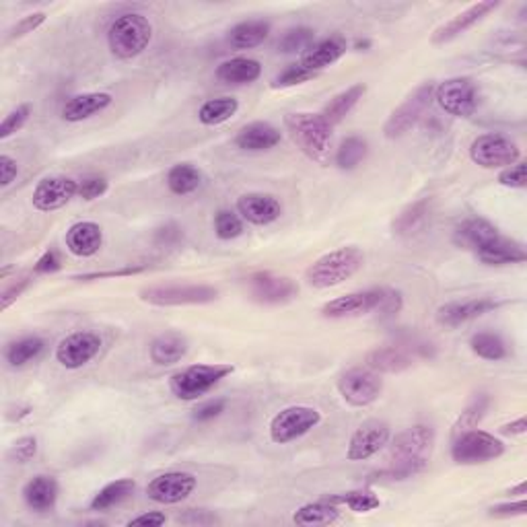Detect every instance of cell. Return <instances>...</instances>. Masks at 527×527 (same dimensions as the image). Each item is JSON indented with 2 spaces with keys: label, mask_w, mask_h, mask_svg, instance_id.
Masks as SVG:
<instances>
[{
  "label": "cell",
  "mask_w": 527,
  "mask_h": 527,
  "mask_svg": "<svg viewBox=\"0 0 527 527\" xmlns=\"http://www.w3.org/2000/svg\"><path fill=\"white\" fill-rule=\"evenodd\" d=\"M501 305L495 299L482 297V299H470L458 301V303H447L437 309V321L445 328H458L461 323H468L472 320L482 318L484 313L495 312Z\"/></svg>",
  "instance_id": "44dd1931"
},
{
  "label": "cell",
  "mask_w": 527,
  "mask_h": 527,
  "mask_svg": "<svg viewBox=\"0 0 527 527\" xmlns=\"http://www.w3.org/2000/svg\"><path fill=\"white\" fill-rule=\"evenodd\" d=\"M30 283H31V278L30 277H23V278H19L17 283H13L9 286V289H4L3 297H0V309H3V312H6V309H9L21 297V293H23L27 289V286H30Z\"/></svg>",
  "instance_id": "db71d44e"
},
{
  "label": "cell",
  "mask_w": 527,
  "mask_h": 527,
  "mask_svg": "<svg viewBox=\"0 0 527 527\" xmlns=\"http://www.w3.org/2000/svg\"><path fill=\"white\" fill-rule=\"evenodd\" d=\"M326 498L334 505H347V507L355 513L375 511L379 505H382L379 496H375L371 490H353V493H347L340 496H326Z\"/></svg>",
  "instance_id": "ee69618b"
},
{
  "label": "cell",
  "mask_w": 527,
  "mask_h": 527,
  "mask_svg": "<svg viewBox=\"0 0 527 527\" xmlns=\"http://www.w3.org/2000/svg\"><path fill=\"white\" fill-rule=\"evenodd\" d=\"M390 443V425L383 420H367L356 428L348 443L347 460L348 461H365L373 458L375 453Z\"/></svg>",
  "instance_id": "2e32d148"
},
{
  "label": "cell",
  "mask_w": 527,
  "mask_h": 527,
  "mask_svg": "<svg viewBox=\"0 0 527 527\" xmlns=\"http://www.w3.org/2000/svg\"><path fill=\"white\" fill-rule=\"evenodd\" d=\"M30 116H31L30 103L17 105V108L3 119V124H0V140L9 138L11 135H15V132L23 128V126L27 124V119H30Z\"/></svg>",
  "instance_id": "bcb514c9"
},
{
  "label": "cell",
  "mask_w": 527,
  "mask_h": 527,
  "mask_svg": "<svg viewBox=\"0 0 527 527\" xmlns=\"http://www.w3.org/2000/svg\"><path fill=\"white\" fill-rule=\"evenodd\" d=\"M250 297L262 305H283L297 297L299 286L289 277H277L272 272H256L248 278Z\"/></svg>",
  "instance_id": "5bb4252c"
},
{
  "label": "cell",
  "mask_w": 527,
  "mask_h": 527,
  "mask_svg": "<svg viewBox=\"0 0 527 527\" xmlns=\"http://www.w3.org/2000/svg\"><path fill=\"white\" fill-rule=\"evenodd\" d=\"M412 363L414 356L400 347L375 348L365 356V365L375 373H402V371L412 367Z\"/></svg>",
  "instance_id": "484cf974"
},
{
  "label": "cell",
  "mask_w": 527,
  "mask_h": 527,
  "mask_svg": "<svg viewBox=\"0 0 527 527\" xmlns=\"http://www.w3.org/2000/svg\"><path fill=\"white\" fill-rule=\"evenodd\" d=\"M270 35V23L266 21H243L229 31V44L235 50H250L264 44V40Z\"/></svg>",
  "instance_id": "d6a6232c"
},
{
  "label": "cell",
  "mask_w": 527,
  "mask_h": 527,
  "mask_svg": "<svg viewBox=\"0 0 527 527\" xmlns=\"http://www.w3.org/2000/svg\"><path fill=\"white\" fill-rule=\"evenodd\" d=\"M476 256L480 262L488 266H505V264H522L527 259V251L522 243L513 242L503 235L495 237L493 242L476 250Z\"/></svg>",
  "instance_id": "603a6c76"
},
{
  "label": "cell",
  "mask_w": 527,
  "mask_h": 527,
  "mask_svg": "<svg viewBox=\"0 0 527 527\" xmlns=\"http://www.w3.org/2000/svg\"><path fill=\"white\" fill-rule=\"evenodd\" d=\"M233 371V365H189V367L171 375L170 390L178 400L192 402V400H198L208 393L215 385H219Z\"/></svg>",
  "instance_id": "8992f818"
},
{
  "label": "cell",
  "mask_w": 527,
  "mask_h": 527,
  "mask_svg": "<svg viewBox=\"0 0 527 527\" xmlns=\"http://www.w3.org/2000/svg\"><path fill=\"white\" fill-rule=\"evenodd\" d=\"M435 100L449 116L470 118L478 108V89L474 81L458 76L435 87Z\"/></svg>",
  "instance_id": "4fadbf2b"
},
{
  "label": "cell",
  "mask_w": 527,
  "mask_h": 527,
  "mask_svg": "<svg viewBox=\"0 0 527 527\" xmlns=\"http://www.w3.org/2000/svg\"><path fill=\"white\" fill-rule=\"evenodd\" d=\"M367 93V87L363 85V83H358V85L348 87L347 91H342L336 97H332L326 105H323L321 110V118L326 119L329 126H336L340 124L344 118H347L350 111H353L355 105L363 100V95Z\"/></svg>",
  "instance_id": "1f68e13d"
},
{
  "label": "cell",
  "mask_w": 527,
  "mask_h": 527,
  "mask_svg": "<svg viewBox=\"0 0 527 527\" xmlns=\"http://www.w3.org/2000/svg\"><path fill=\"white\" fill-rule=\"evenodd\" d=\"M219 299V291L208 285H157L140 291V301L157 307L206 305Z\"/></svg>",
  "instance_id": "52a82bcc"
},
{
  "label": "cell",
  "mask_w": 527,
  "mask_h": 527,
  "mask_svg": "<svg viewBox=\"0 0 527 527\" xmlns=\"http://www.w3.org/2000/svg\"><path fill=\"white\" fill-rule=\"evenodd\" d=\"M344 54H347V41L340 35H332V38L321 40L309 48L299 65L312 70V73H318V70H323L329 65H334V62H338Z\"/></svg>",
  "instance_id": "d4e9b609"
},
{
  "label": "cell",
  "mask_w": 527,
  "mask_h": 527,
  "mask_svg": "<svg viewBox=\"0 0 527 527\" xmlns=\"http://www.w3.org/2000/svg\"><path fill=\"white\" fill-rule=\"evenodd\" d=\"M470 157L484 170H503V167L507 170V167L517 163L522 151L509 136L488 132V135L474 138V143L470 145Z\"/></svg>",
  "instance_id": "9c48e42d"
},
{
  "label": "cell",
  "mask_w": 527,
  "mask_h": 527,
  "mask_svg": "<svg viewBox=\"0 0 527 527\" xmlns=\"http://www.w3.org/2000/svg\"><path fill=\"white\" fill-rule=\"evenodd\" d=\"M527 513V501L522 498L517 503H507V505H496V507L490 509V515L493 517H513V515H525Z\"/></svg>",
  "instance_id": "91938a15"
},
{
  "label": "cell",
  "mask_w": 527,
  "mask_h": 527,
  "mask_svg": "<svg viewBox=\"0 0 527 527\" xmlns=\"http://www.w3.org/2000/svg\"><path fill=\"white\" fill-rule=\"evenodd\" d=\"M400 309H402V293L391 289H369L329 301V303L321 307V315L329 320H344L373 312L391 315L398 313Z\"/></svg>",
  "instance_id": "3957f363"
},
{
  "label": "cell",
  "mask_w": 527,
  "mask_h": 527,
  "mask_svg": "<svg viewBox=\"0 0 527 527\" xmlns=\"http://www.w3.org/2000/svg\"><path fill=\"white\" fill-rule=\"evenodd\" d=\"M435 100V85L433 83H423L412 95L406 97V101L400 105L398 110H393V114L388 118V122L383 126L385 138H400L406 132H410L417 126L426 110L431 108Z\"/></svg>",
  "instance_id": "30bf717a"
},
{
  "label": "cell",
  "mask_w": 527,
  "mask_h": 527,
  "mask_svg": "<svg viewBox=\"0 0 527 527\" xmlns=\"http://www.w3.org/2000/svg\"><path fill=\"white\" fill-rule=\"evenodd\" d=\"M363 251L348 245V248L334 250L320 259H315L305 270V280L313 289H329V286H338L344 280L353 278L363 268Z\"/></svg>",
  "instance_id": "277c9868"
},
{
  "label": "cell",
  "mask_w": 527,
  "mask_h": 527,
  "mask_svg": "<svg viewBox=\"0 0 527 527\" xmlns=\"http://www.w3.org/2000/svg\"><path fill=\"white\" fill-rule=\"evenodd\" d=\"M196 484V476L189 472H165L149 482L146 496L159 505H178L194 493Z\"/></svg>",
  "instance_id": "e0dca14e"
},
{
  "label": "cell",
  "mask_w": 527,
  "mask_h": 527,
  "mask_svg": "<svg viewBox=\"0 0 527 527\" xmlns=\"http://www.w3.org/2000/svg\"><path fill=\"white\" fill-rule=\"evenodd\" d=\"M143 270H145V266H128V268H122V270L81 274V277H76V280H101V278H114V277H132V274H140Z\"/></svg>",
  "instance_id": "6f0895ef"
},
{
  "label": "cell",
  "mask_w": 527,
  "mask_h": 527,
  "mask_svg": "<svg viewBox=\"0 0 527 527\" xmlns=\"http://www.w3.org/2000/svg\"><path fill=\"white\" fill-rule=\"evenodd\" d=\"M167 523V517L165 513H159V511H151V513H143V515H138L135 519H130L128 525L132 527H159V525H165Z\"/></svg>",
  "instance_id": "94428289"
},
{
  "label": "cell",
  "mask_w": 527,
  "mask_h": 527,
  "mask_svg": "<svg viewBox=\"0 0 527 527\" xmlns=\"http://www.w3.org/2000/svg\"><path fill=\"white\" fill-rule=\"evenodd\" d=\"M44 348H46L44 338H40V336H25V338H19L6 347V353H4L6 363L15 369L25 367L27 363L35 361V358L44 353Z\"/></svg>",
  "instance_id": "e575fe53"
},
{
  "label": "cell",
  "mask_w": 527,
  "mask_h": 527,
  "mask_svg": "<svg viewBox=\"0 0 527 527\" xmlns=\"http://www.w3.org/2000/svg\"><path fill=\"white\" fill-rule=\"evenodd\" d=\"M367 153H369L367 140L361 136H348L342 140L338 151H336V165H338L342 171H353L363 163L365 157H367Z\"/></svg>",
  "instance_id": "60d3db41"
},
{
  "label": "cell",
  "mask_w": 527,
  "mask_h": 527,
  "mask_svg": "<svg viewBox=\"0 0 527 527\" xmlns=\"http://www.w3.org/2000/svg\"><path fill=\"white\" fill-rule=\"evenodd\" d=\"M103 231L97 223L81 221L66 231V248L76 258H91L101 250Z\"/></svg>",
  "instance_id": "7402d4cb"
},
{
  "label": "cell",
  "mask_w": 527,
  "mask_h": 527,
  "mask_svg": "<svg viewBox=\"0 0 527 527\" xmlns=\"http://www.w3.org/2000/svg\"><path fill=\"white\" fill-rule=\"evenodd\" d=\"M202 184V173L189 163L173 165L167 173V188L178 196H188L196 192Z\"/></svg>",
  "instance_id": "74e56055"
},
{
  "label": "cell",
  "mask_w": 527,
  "mask_h": 527,
  "mask_svg": "<svg viewBox=\"0 0 527 527\" xmlns=\"http://www.w3.org/2000/svg\"><path fill=\"white\" fill-rule=\"evenodd\" d=\"M224 406H227L224 400H210V402L200 404L198 408L194 410L192 418L196 423H208V420L221 417V412H224Z\"/></svg>",
  "instance_id": "f5cc1de1"
},
{
  "label": "cell",
  "mask_w": 527,
  "mask_h": 527,
  "mask_svg": "<svg viewBox=\"0 0 527 527\" xmlns=\"http://www.w3.org/2000/svg\"><path fill=\"white\" fill-rule=\"evenodd\" d=\"M428 198H423L414 205L406 206L402 213L398 215V219L393 221V233L400 237H410L417 233L418 229H423V224L428 216Z\"/></svg>",
  "instance_id": "8d00e7d4"
},
{
  "label": "cell",
  "mask_w": 527,
  "mask_h": 527,
  "mask_svg": "<svg viewBox=\"0 0 527 527\" xmlns=\"http://www.w3.org/2000/svg\"><path fill=\"white\" fill-rule=\"evenodd\" d=\"M525 493H527V484H525V482H522V484H517V487L513 488L509 495H525Z\"/></svg>",
  "instance_id": "e7e4bbea"
},
{
  "label": "cell",
  "mask_w": 527,
  "mask_h": 527,
  "mask_svg": "<svg viewBox=\"0 0 527 527\" xmlns=\"http://www.w3.org/2000/svg\"><path fill=\"white\" fill-rule=\"evenodd\" d=\"M237 213L242 215L243 221L258 224V227H266V224L280 219L283 206H280V202L270 194L251 192L243 194L242 198L237 200Z\"/></svg>",
  "instance_id": "ffe728a7"
},
{
  "label": "cell",
  "mask_w": 527,
  "mask_h": 527,
  "mask_svg": "<svg viewBox=\"0 0 527 527\" xmlns=\"http://www.w3.org/2000/svg\"><path fill=\"white\" fill-rule=\"evenodd\" d=\"M153 40V25L145 15L126 13L111 23L108 44L111 54L119 60H132L149 48Z\"/></svg>",
  "instance_id": "5b68a950"
},
{
  "label": "cell",
  "mask_w": 527,
  "mask_h": 527,
  "mask_svg": "<svg viewBox=\"0 0 527 527\" xmlns=\"http://www.w3.org/2000/svg\"><path fill=\"white\" fill-rule=\"evenodd\" d=\"M259 75H262V65L254 58H243V56L224 60L216 68V79L227 83V85H250L259 79Z\"/></svg>",
  "instance_id": "f546056e"
},
{
  "label": "cell",
  "mask_w": 527,
  "mask_h": 527,
  "mask_svg": "<svg viewBox=\"0 0 527 527\" xmlns=\"http://www.w3.org/2000/svg\"><path fill=\"white\" fill-rule=\"evenodd\" d=\"M498 4H501L498 0H482V3L468 6L466 11L458 13L452 21H447L445 25H441L439 30L433 33V44H447V41L460 38L461 33H466L470 30V27L480 23L488 13L498 9Z\"/></svg>",
  "instance_id": "d6986e66"
},
{
  "label": "cell",
  "mask_w": 527,
  "mask_h": 527,
  "mask_svg": "<svg viewBox=\"0 0 527 527\" xmlns=\"http://www.w3.org/2000/svg\"><path fill=\"white\" fill-rule=\"evenodd\" d=\"M151 361L159 367H167V365H175L180 363L181 358L188 355V340L186 336H181L178 332H165L157 336L151 342L149 348Z\"/></svg>",
  "instance_id": "f1b7e54d"
},
{
  "label": "cell",
  "mask_w": 527,
  "mask_h": 527,
  "mask_svg": "<svg viewBox=\"0 0 527 527\" xmlns=\"http://www.w3.org/2000/svg\"><path fill=\"white\" fill-rule=\"evenodd\" d=\"M498 184L505 186V188H525L527 186L525 163H522V161H517L515 165H511V167H507V170H503L501 175H498Z\"/></svg>",
  "instance_id": "f907efd6"
},
{
  "label": "cell",
  "mask_w": 527,
  "mask_h": 527,
  "mask_svg": "<svg viewBox=\"0 0 527 527\" xmlns=\"http://www.w3.org/2000/svg\"><path fill=\"white\" fill-rule=\"evenodd\" d=\"M498 229L493 223L484 221V219H468L463 221L458 229H455V243L460 245L463 250H480L482 245H487L488 242H493L495 237H498Z\"/></svg>",
  "instance_id": "4dcf8cb0"
},
{
  "label": "cell",
  "mask_w": 527,
  "mask_h": 527,
  "mask_svg": "<svg viewBox=\"0 0 527 527\" xmlns=\"http://www.w3.org/2000/svg\"><path fill=\"white\" fill-rule=\"evenodd\" d=\"M488 406H490V398L487 393H480V396H476L466 410L461 412V417L458 418V423L453 426V433L455 437H458L460 433L463 431H470V428H476L480 425V420L487 417L488 412Z\"/></svg>",
  "instance_id": "7bdbcfd3"
},
{
  "label": "cell",
  "mask_w": 527,
  "mask_h": 527,
  "mask_svg": "<svg viewBox=\"0 0 527 527\" xmlns=\"http://www.w3.org/2000/svg\"><path fill=\"white\" fill-rule=\"evenodd\" d=\"M23 498L31 511H50L58 501V482L52 476H35L25 484Z\"/></svg>",
  "instance_id": "83f0119b"
},
{
  "label": "cell",
  "mask_w": 527,
  "mask_h": 527,
  "mask_svg": "<svg viewBox=\"0 0 527 527\" xmlns=\"http://www.w3.org/2000/svg\"><path fill=\"white\" fill-rule=\"evenodd\" d=\"M181 237H184V233H181V229L178 227V224L170 223L157 231V235H154V243L165 245V248H171V245H178L181 242Z\"/></svg>",
  "instance_id": "11a10c76"
},
{
  "label": "cell",
  "mask_w": 527,
  "mask_h": 527,
  "mask_svg": "<svg viewBox=\"0 0 527 527\" xmlns=\"http://www.w3.org/2000/svg\"><path fill=\"white\" fill-rule=\"evenodd\" d=\"M382 390V377L369 367H355L338 379L340 396L344 398V402L355 406V408H365V406L377 402Z\"/></svg>",
  "instance_id": "7c38bea8"
},
{
  "label": "cell",
  "mask_w": 527,
  "mask_h": 527,
  "mask_svg": "<svg viewBox=\"0 0 527 527\" xmlns=\"http://www.w3.org/2000/svg\"><path fill=\"white\" fill-rule=\"evenodd\" d=\"M215 233L223 242H231L243 233V223L235 213L231 210H219L215 215Z\"/></svg>",
  "instance_id": "f6af8a7d"
},
{
  "label": "cell",
  "mask_w": 527,
  "mask_h": 527,
  "mask_svg": "<svg viewBox=\"0 0 527 527\" xmlns=\"http://www.w3.org/2000/svg\"><path fill=\"white\" fill-rule=\"evenodd\" d=\"M313 44H315L313 30H309V27H293V30H286L283 35H280L277 50L283 54H297V52H307Z\"/></svg>",
  "instance_id": "b9f144b4"
},
{
  "label": "cell",
  "mask_w": 527,
  "mask_h": 527,
  "mask_svg": "<svg viewBox=\"0 0 527 527\" xmlns=\"http://www.w3.org/2000/svg\"><path fill=\"white\" fill-rule=\"evenodd\" d=\"M19 173V165L17 161L9 157V154H0V186L6 188L15 181Z\"/></svg>",
  "instance_id": "9f6ffc18"
},
{
  "label": "cell",
  "mask_w": 527,
  "mask_h": 527,
  "mask_svg": "<svg viewBox=\"0 0 527 527\" xmlns=\"http://www.w3.org/2000/svg\"><path fill=\"white\" fill-rule=\"evenodd\" d=\"M60 268H62L60 256L58 251L54 250H48L46 254L38 259V264H35V272L38 274H52V272H58Z\"/></svg>",
  "instance_id": "680465c9"
},
{
  "label": "cell",
  "mask_w": 527,
  "mask_h": 527,
  "mask_svg": "<svg viewBox=\"0 0 527 527\" xmlns=\"http://www.w3.org/2000/svg\"><path fill=\"white\" fill-rule=\"evenodd\" d=\"M239 110V101L235 97H219V100H208L198 110V119L205 126H219L233 118Z\"/></svg>",
  "instance_id": "f35d334b"
},
{
  "label": "cell",
  "mask_w": 527,
  "mask_h": 527,
  "mask_svg": "<svg viewBox=\"0 0 527 527\" xmlns=\"http://www.w3.org/2000/svg\"><path fill=\"white\" fill-rule=\"evenodd\" d=\"M470 348L476 356L484 358V361H503L507 358L509 348L505 340L498 334L493 332H478L470 340Z\"/></svg>",
  "instance_id": "ab89813d"
},
{
  "label": "cell",
  "mask_w": 527,
  "mask_h": 527,
  "mask_svg": "<svg viewBox=\"0 0 527 527\" xmlns=\"http://www.w3.org/2000/svg\"><path fill=\"white\" fill-rule=\"evenodd\" d=\"M505 453V443L496 439L495 435L478 431V428H470L458 435L453 447L452 458L455 463L461 466H476V463L495 461Z\"/></svg>",
  "instance_id": "ba28073f"
},
{
  "label": "cell",
  "mask_w": 527,
  "mask_h": 527,
  "mask_svg": "<svg viewBox=\"0 0 527 527\" xmlns=\"http://www.w3.org/2000/svg\"><path fill=\"white\" fill-rule=\"evenodd\" d=\"M46 23V13H31V15H27L19 21L17 25L11 27L9 35H6V41H13V40H21L25 38V35L33 33L35 30H38L40 25Z\"/></svg>",
  "instance_id": "c3c4849f"
},
{
  "label": "cell",
  "mask_w": 527,
  "mask_h": 527,
  "mask_svg": "<svg viewBox=\"0 0 527 527\" xmlns=\"http://www.w3.org/2000/svg\"><path fill=\"white\" fill-rule=\"evenodd\" d=\"M321 423L320 410L312 408V406H289V408L280 410L270 423V439L277 445H286V443L297 441L313 431L315 426Z\"/></svg>",
  "instance_id": "8fae6325"
},
{
  "label": "cell",
  "mask_w": 527,
  "mask_h": 527,
  "mask_svg": "<svg viewBox=\"0 0 527 527\" xmlns=\"http://www.w3.org/2000/svg\"><path fill=\"white\" fill-rule=\"evenodd\" d=\"M285 128L297 149L312 159L318 165H328L332 157L334 132L321 114H309V111H299V114L285 116Z\"/></svg>",
  "instance_id": "7a4b0ae2"
},
{
  "label": "cell",
  "mask_w": 527,
  "mask_h": 527,
  "mask_svg": "<svg viewBox=\"0 0 527 527\" xmlns=\"http://www.w3.org/2000/svg\"><path fill=\"white\" fill-rule=\"evenodd\" d=\"M501 433L503 435H523V433H527V418L522 417V418L513 420V423H509V425L501 426Z\"/></svg>",
  "instance_id": "6125c7cd"
},
{
  "label": "cell",
  "mask_w": 527,
  "mask_h": 527,
  "mask_svg": "<svg viewBox=\"0 0 527 527\" xmlns=\"http://www.w3.org/2000/svg\"><path fill=\"white\" fill-rule=\"evenodd\" d=\"M355 48H356V50H369L371 41L369 40H356L355 41Z\"/></svg>",
  "instance_id": "be15d7a7"
},
{
  "label": "cell",
  "mask_w": 527,
  "mask_h": 527,
  "mask_svg": "<svg viewBox=\"0 0 527 527\" xmlns=\"http://www.w3.org/2000/svg\"><path fill=\"white\" fill-rule=\"evenodd\" d=\"M136 490V482L130 480V478H122V480L110 482L108 487H103L100 493L93 496L91 501V509L93 511H108L116 505L124 503L126 498H130V495Z\"/></svg>",
  "instance_id": "d590c367"
},
{
  "label": "cell",
  "mask_w": 527,
  "mask_h": 527,
  "mask_svg": "<svg viewBox=\"0 0 527 527\" xmlns=\"http://www.w3.org/2000/svg\"><path fill=\"white\" fill-rule=\"evenodd\" d=\"M338 517H340L338 505L329 503L328 498H321V501L303 505L299 511H294L293 522L297 525H328V523H334Z\"/></svg>",
  "instance_id": "836d02e7"
},
{
  "label": "cell",
  "mask_w": 527,
  "mask_h": 527,
  "mask_svg": "<svg viewBox=\"0 0 527 527\" xmlns=\"http://www.w3.org/2000/svg\"><path fill=\"white\" fill-rule=\"evenodd\" d=\"M101 338L95 332H75L56 347V361L65 369H81L100 355Z\"/></svg>",
  "instance_id": "9a60e30c"
},
{
  "label": "cell",
  "mask_w": 527,
  "mask_h": 527,
  "mask_svg": "<svg viewBox=\"0 0 527 527\" xmlns=\"http://www.w3.org/2000/svg\"><path fill=\"white\" fill-rule=\"evenodd\" d=\"M315 73L312 70H307L305 66L301 65H291L286 66L283 73H280L277 79L272 81V87L278 89V87H294V85H301V83H305L309 79H313Z\"/></svg>",
  "instance_id": "7dc6e473"
},
{
  "label": "cell",
  "mask_w": 527,
  "mask_h": 527,
  "mask_svg": "<svg viewBox=\"0 0 527 527\" xmlns=\"http://www.w3.org/2000/svg\"><path fill=\"white\" fill-rule=\"evenodd\" d=\"M38 453V439L35 437H21L15 441V445L11 447V460L17 463H27L35 458Z\"/></svg>",
  "instance_id": "681fc988"
},
{
  "label": "cell",
  "mask_w": 527,
  "mask_h": 527,
  "mask_svg": "<svg viewBox=\"0 0 527 527\" xmlns=\"http://www.w3.org/2000/svg\"><path fill=\"white\" fill-rule=\"evenodd\" d=\"M114 97L110 93H83V95H75L65 103L62 108V118L66 122H83V119H89L91 116L100 114V111L108 110Z\"/></svg>",
  "instance_id": "4316f807"
},
{
  "label": "cell",
  "mask_w": 527,
  "mask_h": 527,
  "mask_svg": "<svg viewBox=\"0 0 527 527\" xmlns=\"http://www.w3.org/2000/svg\"><path fill=\"white\" fill-rule=\"evenodd\" d=\"M79 194V184L70 178H46L33 189V206L41 213H52L66 206Z\"/></svg>",
  "instance_id": "ac0fdd59"
},
{
  "label": "cell",
  "mask_w": 527,
  "mask_h": 527,
  "mask_svg": "<svg viewBox=\"0 0 527 527\" xmlns=\"http://www.w3.org/2000/svg\"><path fill=\"white\" fill-rule=\"evenodd\" d=\"M108 180L105 178H87L79 184V196L83 200H97L108 192Z\"/></svg>",
  "instance_id": "816d5d0a"
},
{
  "label": "cell",
  "mask_w": 527,
  "mask_h": 527,
  "mask_svg": "<svg viewBox=\"0 0 527 527\" xmlns=\"http://www.w3.org/2000/svg\"><path fill=\"white\" fill-rule=\"evenodd\" d=\"M280 138H283V135H280V130L274 128L272 124L251 122L237 132L235 145L237 149L242 151L259 153V151L274 149V146L280 143Z\"/></svg>",
  "instance_id": "cb8c5ba5"
},
{
  "label": "cell",
  "mask_w": 527,
  "mask_h": 527,
  "mask_svg": "<svg viewBox=\"0 0 527 527\" xmlns=\"http://www.w3.org/2000/svg\"><path fill=\"white\" fill-rule=\"evenodd\" d=\"M435 447V428L417 425L406 428L393 439L390 447V468L377 476L390 480H406L414 474H420L428 466Z\"/></svg>",
  "instance_id": "6da1fadb"
}]
</instances>
